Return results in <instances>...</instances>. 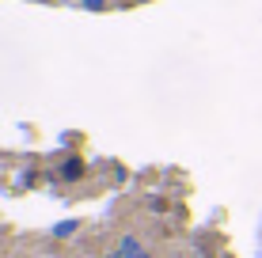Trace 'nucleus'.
<instances>
[{"instance_id":"nucleus-1","label":"nucleus","mask_w":262,"mask_h":258,"mask_svg":"<svg viewBox=\"0 0 262 258\" xmlns=\"http://www.w3.org/2000/svg\"><path fill=\"white\" fill-rule=\"evenodd\" d=\"M122 258H144V247H141L133 236H125V239H122Z\"/></svg>"},{"instance_id":"nucleus-2","label":"nucleus","mask_w":262,"mask_h":258,"mask_svg":"<svg viewBox=\"0 0 262 258\" xmlns=\"http://www.w3.org/2000/svg\"><path fill=\"white\" fill-rule=\"evenodd\" d=\"M80 171H84V167H80V159H69V163H65V179H76Z\"/></svg>"},{"instance_id":"nucleus-3","label":"nucleus","mask_w":262,"mask_h":258,"mask_svg":"<svg viewBox=\"0 0 262 258\" xmlns=\"http://www.w3.org/2000/svg\"><path fill=\"white\" fill-rule=\"evenodd\" d=\"M72 232H76V220H65V224L53 228V236H72Z\"/></svg>"},{"instance_id":"nucleus-4","label":"nucleus","mask_w":262,"mask_h":258,"mask_svg":"<svg viewBox=\"0 0 262 258\" xmlns=\"http://www.w3.org/2000/svg\"><path fill=\"white\" fill-rule=\"evenodd\" d=\"M103 4H106V0H84V8H88V12H99Z\"/></svg>"},{"instance_id":"nucleus-5","label":"nucleus","mask_w":262,"mask_h":258,"mask_svg":"<svg viewBox=\"0 0 262 258\" xmlns=\"http://www.w3.org/2000/svg\"><path fill=\"white\" fill-rule=\"evenodd\" d=\"M42 4H46V0H42Z\"/></svg>"},{"instance_id":"nucleus-6","label":"nucleus","mask_w":262,"mask_h":258,"mask_svg":"<svg viewBox=\"0 0 262 258\" xmlns=\"http://www.w3.org/2000/svg\"><path fill=\"white\" fill-rule=\"evenodd\" d=\"M137 4H141V0H137Z\"/></svg>"}]
</instances>
